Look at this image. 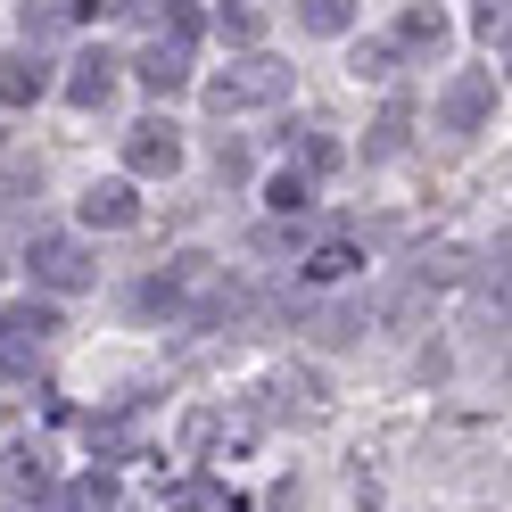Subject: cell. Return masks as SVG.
<instances>
[{
  "label": "cell",
  "instance_id": "obj_4",
  "mask_svg": "<svg viewBox=\"0 0 512 512\" xmlns=\"http://www.w3.org/2000/svg\"><path fill=\"white\" fill-rule=\"evenodd\" d=\"M67 331L58 323V306H42V298H17V306H0V356H17V364H34L42 347Z\"/></svg>",
  "mask_w": 512,
  "mask_h": 512
},
{
  "label": "cell",
  "instance_id": "obj_2",
  "mask_svg": "<svg viewBox=\"0 0 512 512\" xmlns=\"http://www.w3.org/2000/svg\"><path fill=\"white\" fill-rule=\"evenodd\" d=\"M215 256H199V248H182L166 273H149L141 281V314H182V306H199V298H215Z\"/></svg>",
  "mask_w": 512,
  "mask_h": 512
},
{
  "label": "cell",
  "instance_id": "obj_13",
  "mask_svg": "<svg viewBox=\"0 0 512 512\" xmlns=\"http://www.w3.org/2000/svg\"><path fill=\"white\" fill-rule=\"evenodd\" d=\"M50 512H116V471H83L67 496H50Z\"/></svg>",
  "mask_w": 512,
  "mask_h": 512
},
{
  "label": "cell",
  "instance_id": "obj_23",
  "mask_svg": "<svg viewBox=\"0 0 512 512\" xmlns=\"http://www.w3.org/2000/svg\"><path fill=\"white\" fill-rule=\"evenodd\" d=\"M471 25H479V42H496V50H504V25H512V0H479V9H471Z\"/></svg>",
  "mask_w": 512,
  "mask_h": 512
},
{
  "label": "cell",
  "instance_id": "obj_10",
  "mask_svg": "<svg viewBox=\"0 0 512 512\" xmlns=\"http://www.w3.org/2000/svg\"><path fill=\"white\" fill-rule=\"evenodd\" d=\"M0 488L50 504V463H42V446H9V455H0Z\"/></svg>",
  "mask_w": 512,
  "mask_h": 512
},
{
  "label": "cell",
  "instance_id": "obj_17",
  "mask_svg": "<svg viewBox=\"0 0 512 512\" xmlns=\"http://www.w3.org/2000/svg\"><path fill=\"white\" fill-rule=\"evenodd\" d=\"M397 50H446V17L430 9V0H422V9H405V25H397Z\"/></svg>",
  "mask_w": 512,
  "mask_h": 512
},
{
  "label": "cell",
  "instance_id": "obj_20",
  "mask_svg": "<svg viewBox=\"0 0 512 512\" xmlns=\"http://www.w3.org/2000/svg\"><path fill=\"white\" fill-rule=\"evenodd\" d=\"M306 199H314L306 174H273V190H265V207H273V215H306Z\"/></svg>",
  "mask_w": 512,
  "mask_h": 512
},
{
  "label": "cell",
  "instance_id": "obj_12",
  "mask_svg": "<svg viewBox=\"0 0 512 512\" xmlns=\"http://www.w3.org/2000/svg\"><path fill=\"white\" fill-rule=\"evenodd\" d=\"M108 91H116V58H108V50L75 58V75H67V100H75V108H108Z\"/></svg>",
  "mask_w": 512,
  "mask_h": 512
},
{
  "label": "cell",
  "instance_id": "obj_18",
  "mask_svg": "<svg viewBox=\"0 0 512 512\" xmlns=\"http://www.w3.org/2000/svg\"><path fill=\"white\" fill-rule=\"evenodd\" d=\"M356 265H364V256L347 248V240H323V248L306 256V281H347V273H356Z\"/></svg>",
  "mask_w": 512,
  "mask_h": 512
},
{
  "label": "cell",
  "instance_id": "obj_5",
  "mask_svg": "<svg viewBox=\"0 0 512 512\" xmlns=\"http://www.w3.org/2000/svg\"><path fill=\"white\" fill-rule=\"evenodd\" d=\"M496 108V75L488 67H463L455 83H446V100H438V133H479Z\"/></svg>",
  "mask_w": 512,
  "mask_h": 512
},
{
  "label": "cell",
  "instance_id": "obj_11",
  "mask_svg": "<svg viewBox=\"0 0 512 512\" xmlns=\"http://www.w3.org/2000/svg\"><path fill=\"white\" fill-rule=\"evenodd\" d=\"M42 91H50V67H42L34 50H17L9 67H0V108H34Z\"/></svg>",
  "mask_w": 512,
  "mask_h": 512
},
{
  "label": "cell",
  "instance_id": "obj_16",
  "mask_svg": "<svg viewBox=\"0 0 512 512\" xmlns=\"http://www.w3.org/2000/svg\"><path fill=\"white\" fill-rule=\"evenodd\" d=\"M166 512H240V496L215 488V479H182V488L166 496Z\"/></svg>",
  "mask_w": 512,
  "mask_h": 512
},
{
  "label": "cell",
  "instance_id": "obj_1",
  "mask_svg": "<svg viewBox=\"0 0 512 512\" xmlns=\"http://www.w3.org/2000/svg\"><path fill=\"white\" fill-rule=\"evenodd\" d=\"M273 100H290V67H281V58H265V50H248V58H232L223 75H207V108H215V116L273 108Z\"/></svg>",
  "mask_w": 512,
  "mask_h": 512
},
{
  "label": "cell",
  "instance_id": "obj_3",
  "mask_svg": "<svg viewBox=\"0 0 512 512\" xmlns=\"http://www.w3.org/2000/svg\"><path fill=\"white\" fill-rule=\"evenodd\" d=\"M25 265H34V281H42V290H91V281H100V256H91L75 232H34Z\"/></svg>",
  "mask_w": 512,
  "mask_h": 512
},
{
  "label": "cell",
  "instance_id": "obj_8",
  "mask_svg": "<svg viewBox=\"0 0 512 512\" xmlns=\"http://www.w3.org/2000/svg\"><path fill=\"white\" fill-rule=\"evenodd\" d=\"M133 75H141V91H157V100H174V91L190 83V50L157 42V50H141V58H133Z\"/></svg>",
  "mask_w": 512,
  "mask_h": 512
},
{
  "label": "cell",
  "instance_id": "obj_7",
  "mask_svg": "<svg viewBox=\"0 0 512 512\" xmlns=\"http://www.w3.org/2000/svg\"><path fill=\"white\" fill-rule=\"evenodd\" d=\"M83 223H100V232H124V223H141L133 182H91V190H83Z\"/></svg>",
  "mask_w": 512,
  "mask_h": 512
},
{
  "label": "cell",
  "instance_id": "obj_15",
  "mask_svg": "<svg viewBox=\"0 0 512 512\" xmlns=\"http://www.w3.org/2000/svg\"><path fill=\"white\" fill-rule=\"evenodd\" d=\"M298 25H306V34H323V42H339L347 25H356V0H298Z\"/></svg>",
  "mask_w": 512,
  "mask_h": 512
},
{
  "label": "cell",
  "instance_id": "obj_21",
  "mask_svg": "<svg viewBox=\"0 0 512 512\" xmlns=\"http://www.w3.org/2000/svg\"><path fill=\"white\" fill-rule=\"evenodd\" d=\"M356 75H364V83H389V75H397V42H364V50H356Z\"/></svg>",
  "mask_w": 512,
  "mask_h": 512
},
{
  "label": "cell",
  "instance_id": "obj_19",
  "mask_svg": "<svg viewBox=\"0 0 512 512\" xmlns=\"http://www.w3.org/2000/svg\"><path fill=\"white\" fill-rule=\"evenodd\" d=\"M331 166H339V141H331V133H306V141H298V166H290V174H306V182H314V174H331Z\"/></svg>",
  "mask_w": 512,
  "mask_h": 512
},
{
  "label": "cell",
  "instance_id": "obj_22",
  "mask_svg": "<svg viewBox=\"0 0 512 512\" xmlns=\"http://www.w3.org/2000/svg\"><path fill=\"white\" fill-rule=\"evenodd\" d=\"M58 25H67V0H25V42L58 34Z\"/></svg>",
  "mask_w": 512,
  "mask_h": 512
},
{
  "label": "cell",
  "instance_id": "obj_9",
  "mask_svg": "<svg viewBox=\"0 0 512 512\" xmlns=\"http://www.w3.org/2000/svg\"><path fill=\"white\" fill-rule=\"evenodd\" d=\"M124 9H133L141 25H157V34H166L174 50L199 42V9H190V0H124Z\"/></svg>",
  "mask_w": 512,
  "mask_h": 512
},
{
  "label": "cell",
  "instance_id": "obj_14",
  "mask_svg": "<svg viewBox=\"0 0 512 512\" xmlns=\"http://www.w3.org/2000/svg\"><path fill=\"white\" fill-rule=\"evenodd\" d=\"M405 141H413V108H405V100H389V108H380V124H372V141H364V157L380 166V157H397Z\"/></svg>",
  "mask_w": 512,
  "mask_h": 512
},
{
  "label": "cell",
  "instance_id": "obj_6",
  "mask_svg": "<svg viewBox=\"0 0 512 512\" xmlns=\"http://www.w3.org/2000/svg\"><path fill=\"white\" fill-rule=\"evenodd\" d=\"M124 166H133V174H174L182 166V133L166 116H141L133 133H124Z\"/></svg>",
  "mask_w": 512,
  "mask_h": 512
}]
</instances>
